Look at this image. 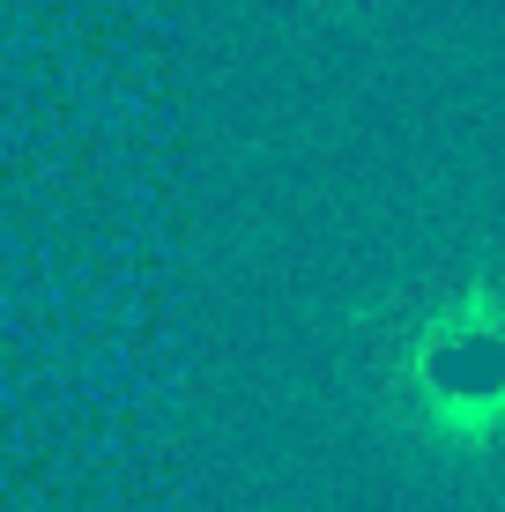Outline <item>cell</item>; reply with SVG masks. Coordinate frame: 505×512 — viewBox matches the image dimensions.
<instances>
[{
    "label": "cell",
    "instance_id": "obj_1",
    "mask_svg": "<svg viewBox=\"0 0 505 512\" xmlns=\"http://www.w3.org/2000/svg\"><path fill=\"white\" fill-rule=\"evenodd\" d=\"M387 394L439 438H491L505 423V305L483 282L431 305L394 334Z\"/></svg>",
    "mask_w": 505,
    "mask_h": 512
}]
</instances>
